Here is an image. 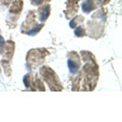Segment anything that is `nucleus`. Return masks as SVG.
Listing matches in <instances>:
<instances>
[{
  "mask_svg": "<svg viewBox=\"0 0 122 122\" xmlns=\"http://www.w3.org/2000/svg\"><path fill=\"white\" fill-rule=\"evenodd\" d=\"M44 50L43 49H34L30 50L26 57V66L30 68H35L39 66L44 60Z\"/></svg>",
  "mask_w": 122,
  "mask_h": 122,
  "instance_id": "1",
  "label": "nucleus"
},
{
  "mask_svg": "<svg viewBox=\"0 0 122 122\" xmlns=\"http://www.w3.org/2000/svg\"><path fill=\"white\" fill-rule=\"evenodd\" d=\"M41 74L44 76V79L46 81V82L50 86L52 91H54L53 82L56 85V86L59 89V91L62 90V86H61V83L59 82L58 77H57V75L55 74V72L53 71L51 68H49V67H42L41 68Z\"/></svg>",
  "mask_w": 122,
  "mask_h": 122,
  "instance_id": "2",
  "label": "nucleus"
},
{
  "mask_svg": "<svg viewBox=\"0 0 122 122\" xmlns=\"http://www.w3.org/2000/svg\"><path fill=\"white\" fill-rule=\"evenodd\" d=\"M81 67V61L79 57L75 52L69 53V58H68V68L71 73H77V71Z\"/></svg>",
  "mask_w": 122,
  "mask_h": 122,
  "instance_id": "3",
  "label": "nucleus"
},
{
  "mask_svg": "<svg viewBox=\"0 0 122 122\" xmlns=\"http://www.w3.org/2000/svg\"><path fill=\"white\" fill-rule=\"evenodd\" d=\"M38 14H39L40 20L45 21L48 18L49 14H50V5L46 4V5H43L42 7H40L39 10H38Z\"/></svg>",
  "mask_w": 122,
  "mask_h": 122,
  "instance_id": "4",
  "label": "nucleus"
},
{
  "mask_svg": "<svg viewBox=\"0 0 122 122\" xmlns=\"http://www.w3.org/2000/svg\"><path fill=\"white\" fill-rule=\"evenodd\" d=\"M8 45H5L4 47V50H3V53H4L5 57H8V58H11L13 56V49H14V45H13V42L8 41L7 42Z\"/></svg>",
  "mask_w": 122,
  "mask_h": 122,
  "instance_id": "5",
  "label": "nucleus"
},
{
  "mask_svg": "<svg viewBox=\"0 0 122 122\" xmlns=\"http://www.w3.org/2000/svg\"><path fill=\"white\" fill-rule=\"evenodd\" d=\"M22 8V0H15L13 2L12 6H11L10 12L11 13H20Z\"/></svg>",
  "mask_w": 122,
  "mask_h": 122,
  "instance_id": "6",
  "label": "nucleus"
},
{
  "mask_svg": "<svg viewBox=\"0 0 122 122\" xmlns=\"http://www.w3.org/2000/svg\"><path fill=\"white\" fill-rule=\"evenodd\" d=\"M83 20H85V18H83V16H81V15H79V16H76V17H74L72 20H70L69 25L71 26L72 29H74V28H75V25H76V24H77V25L81 24V22L83 21Z\"/></svg>",
  "mask_w": 122,
  "mask_h": 122,
  "instance_id": "7",
  "label": "nucleus"
},
{
  "mask_svg": "<svg viewBox=\"0 0 122 122\" xmlns=\"http://www.w3.org/2000/svg\"><path fill=\"white\" fill-rule=\"evenodd\" d=\"M95 9V7L91 4L90 2H87V1H85L83 2V4H82V10H83V12H86V13H90L92 10H94Z\"/></svg>",
  "mask_w": 122,
  "mask_h": 122,
  "instance_id": "8",
  "label": "nucleus"
},
{
  "mask_svg": "<svg viewBox=\"0 0 122 122\" xmlns=\"http://www.w3.org/2000/svg\"><path fill=\"white\" fill-rule=\"evenodd\" d=\"M74 34H75V36H77V37H83L86 34V29L83 28V26H77V28L75 29L74 30Z\"/></svg>",
  "mask_w": 122,
  "mask_h": 122,
  "instance_id": "9",
  "label": "nucleus"
},
{
  "mask_svg": "<svg viewBox=\"0 0 122 122\" xmlns=\"http://www.w3.org/2000/svg\"><path fill=\"white\" fill-rule=\"evenodd\" d=\"M44 0H32V4L33 5H41L43 3Z\"/></svg>",
  "mask_w": 122,
  "mask_h": 122,
  "instance_id": "10",
  "label": "nucleus"
}]
</instances>
